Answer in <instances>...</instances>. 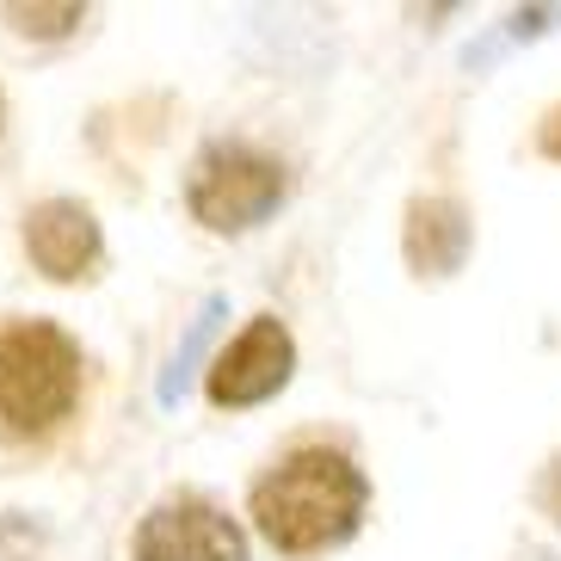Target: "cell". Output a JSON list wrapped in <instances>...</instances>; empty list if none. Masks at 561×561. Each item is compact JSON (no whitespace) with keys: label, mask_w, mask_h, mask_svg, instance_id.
Segmentation results:
<instances>
[{"label":"cell","mask_w":561,"mask_h":561,"mask_svg":"<svg viewBox=\"0 0 561 561\" xmlns=\"http://www.w3.org/2000/svg\"><path fill=\"white\" fill-rule=\"evenodd\" d=\"M537 149H543L549 161H561V105L543 117V130H537Z\"/></svg>","instance_id":"11"},{"label":"cell","mask_w":561,"mask_h":561,"mask_svg":"<svg viewBox=\"0 0 561 561\" xmlns=\"http://www.w3.org/2000/svg\"><path fill=\"white\" fill-rule=\"evenodd\" d=\"M7 19L25 37H68L87 19V7H7Z\"/></svg>","instance_id":"9"},{"label":"cell","mask_w":561,"mask_h":561,"mask_svg":"<svg viewBox=\"0 0 561 561\" xmlns=\"http://www.w3.org/2000/svg\"><path fill=\"white\" fill-rule=\"evenodd\" d=\"M222 309H229L222 297H210V302H204V309H198V321H192V333L180 340V352L167 358L161 389H154V396H161V408H173V401L185 396V382H192V364H198V352L210 346V333H216V321H222Z\"/></svg>","instance_id":"8"},{"label":"cell","mask_w":561,"mask_h":561,"mask_svg":"<svg viewBox=\"0 0 561 561\" xmlns=\"http://www.w3.org/2000/svg\"><path fill=\"white\" fill-rule=\"evenodd\" d=\"M537 506H543L549 518L561 525V457L549 462V469H543V481H537Z\"/></svg>","instance_id":"10"},{"label":"cell","mask_w":561,"mask_h":561,"mask_svg":"<svg viewBox=\"0 0 561 561\" xmlns=\"http://www.w3.org/2000/svg\"><path fill=\"white\" fill-rule=\"evenodd\" d=\"M290 370H297L290 328H284L278 314H260V321H248V333L210 364V401L216 408H253V401L278 396L284 382H290Z\"/></svg>","instance_id":"5"},{"label":"cell","mask_w":561,"mask_h":561,"mask_svg":"<svg viewBox=\"0 0 561 561\" xmlns=\"http://www.w3.org/2000/svg\"><path fill=\"white\" fill-rule=\"evenodd\" d=\"M81 396V346L56 321H19L0 333V432H50Z\"/></svg>","instance_id":"2"},{"label":"cell","mask_w":561,"mask_h":561,"mask_svg":"<svg viewBox=\"0 0 561 561\" xmlns=\"http://www.w3.org/2000/svg\"><path fill=\"white\" fill-rule=\"evenodd\" d=\"M25 248H32L37 272L56 284H75L100 265V222L75 198H50L25 216Z\"/></svg>","instance_id":"6"},{"label":"cell","mask_w":561,"mask_h":561,"mask_svg":"<svg viewBox=\"0 0 561 561\" xmlns=\"http://www.w3.org/2000/svg\"><path fill=\"white\" fill-rule=\"evenodd\" d=\"M0 130H7V100H0Z\"/></svg>","instance_id":"12"},{"label":"cell","mask_w":561,"mask_h":561,"mask_svg":"<svg viewBox=\"0 0 561 561\" xmlns=\"http://www.w3.org/2000/svg\"><path fill=\"white\" fill-rule=\"evenodd\" d=\"M364 506H370V481L352 469V457H340L328 445L290 450L253 488V525L284 556H321V549L346 543Z\"/></svg>","instance_id":"1"},{"label":"cell","mask_w":561,"mask_h":561,"mask_svg":"<svg viewBox=\"0 0 561 561\" xmlns=\"http://www.w3.org/2000/svg\"><path fill=\"white\" fill-rule=\"evenodd\" d=\"M185 204L204 229L241 234L284 204V167L272 154L248 149V142H216L198 154L192 180H185Z\"/></svg>","instance_id":"3"},{"label":"cell","mask_w":561,"mask_h":561,"mask_svg":"<svg viewBox=\"0 0 561 561\" xmlns=\"http://www.w3.org/2000/svg\"><path fill=\"white\" fill-rule=\"evenodd\" d=\"M476 222L457 198H413L408 204V265L420 278H450L469 260Z\"/></svg>","instance_id":"7"},{"label":"cell","mask_w":561,"mask_h":561,"mask_svg":"<svg viewBox=\"0 0 561 561\" xmlns=\"http://www.w3.org/2000/svg\"><path fill=\"white\" fill-rule=\"evenodd\" d=\"M136 561H248V537L210 500H167L136 530Z\"/></svg>","instance_id":"4"}]
</instances>
